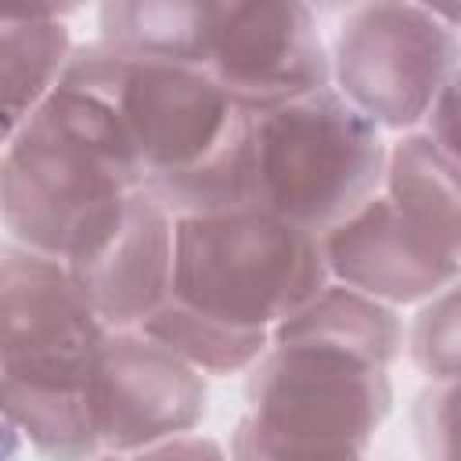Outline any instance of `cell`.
Returning a JSON list of instances; mask_svg holds the SVG:
<instances>
[{"instance_id":"6da1fadb","label":"cell","mask_w":461,"mask_h":461,"mask_svg":"<svg viewBox=\"0 0 461 461\" xmlns=\"http://www.w3.org/2000/svg\"><path fill=\"white\" fill-rule=\"evenodd\" d=\"M140 191V162L108 94L58 79L0 148V223L11 241L86 256Z\"/></svg>"},{"instance_id":"7a4b0ae2","label":"cell","mask_w":461,"mask_h":461,"mask_svg":"<svg viewBox=\"0 0 461 461\" xmlns=\"http://www.w3.org/2000/svg\"><path fill=\"white\" fill-rule=\"evenodd\" d=\"M108 97L140 187L173 216L252 202V108L205 65L122 58Z\"/></svg>"},{"instance_id":"3957f363","label":"cell","mask_w":461,"mask_h":461,"mask_svg":"<svg viewBox=\"0 0 461 461\" xmlns=\"http://www.w3.org/2000/svg\"><path fill=\"white\" fill-rule=\"evenodd\" d=\"M324 281L321 234L259 202L173 216L169 295L202 313L270 331Z\"/></svg>"},{"instance_id":"277c9868","label":"cell","mask_w":461,"mask_h":461,"mask_svg":"<svg viewBox=\"0 0 461 461\" xmlns=\"http://www.w3.org/2000/svg\"><path fill=\"white\" fill-rule=\"evenodd\" d=\"M234 457H360L393 407L389 367L303 342H270L245 371Z\"/></svg>"},{"instance_id":"5b68a950","label":"cell","mask_w":461,"mask_h":461,"mask_svg":"<svg viewBox=\"0 0 461 461\" xmlns=\"http://www.w3.org/2000/svg\"><path fill=\"white\" fill-rule=\"evenodd\" d=\"M382 130L331 83L252 108V202L321 234L382 187Z\"/></svg>"},{"instance_id":"8992f818","label":"cell","mask_w":461,"mask_h":461,"mask_svg":"<svg viewBox=\"0 0 461 461\" xmlns=\"http://www.w3.org/2000/svg\"><path fill=\"white\" fill-rule=\"evenodd\" d=\"M342 14L328 54L331 86L378 130H418L457 72V25L414 0H360Z\"/></svg>"},{"instance_id":"52a82bcc","label":"cell","mask_w":461,"mask_h":461,"mask_svg":"<svg viewBox=\"0 0 461 461\" xmlns=\"http://www.w3.org/2000/svg\"><path fill=\"white\" fill-rule=\"evenodd\" d=\"M104 331L65 259L0 245V382L83 389Z\"/></svg>"},{"instance_id":"ba28073f","label":"cell","mask_w":461,"mask_h":461,"mask_svg":"<svg viewBox=\"0 0 461 461\" xmlns=\"http://www.w3.org/2000/svg\"><path fill=\"white\" fill-rule=\"evenodd\" d=\"M205 375L140 328H108L86 371V407L101 454L140 457L151 443L202 425Z\"/></svg>"},{"instance_id":"9c48e42d","label":"cell","mask_w":461,"mask_h":461,"mask_svg":"<svg viewBox=\"0 0 461 461\" xmlns=\"http://www.w3.org/2000/svg\"><path fill=\"white\" fill-rule=\"evenodd\" d=\"M202 65L249 108L331 83L310 0H216Z\"/></svg>"},{"instance_id":"30bf717a","label":"cell","mask_w":461,"mask_h":461,"mask_svg":"<svg viewBox=\"0 0 461 461\" xmlns=\"http://www.w3.org/2000/svg\"><path fill=\"white\" fill-rule=\"evenodd\" d=\"M321 252L331 281L389 306H418L443 285L457 281L461 270V252L421 234L382 191L321 230Z\"/></svg>"},{"instance_id":"8fae6325","label":"cell","mask_w":461,"mask_h":461,"mask_svg":"<svg viewBox=\"0 0 461 461\" xmlns=\"http://www.w3.org/2000/svg\"><path fill=\"white\" fill-rule=\"evenodd\" d=\"M104 328H137L173 281V212L144 187L126 202L119 223L68 263Z\"/></svg>"},{"instance_id":"7c38bea8","label":"cell","mask_w":461,"mask_h":461,"mask_svg":"<svg viewBox=\"0 0 461 461\" xmlns=\"http://www.w3.org/2000/svg\"><path fill=\"white\" fill-rule=\"evenodd\" d=\"M270 342L324 346L389 367L403 353V321L396 306L328 277L270 328Z\"/></svg>"},{"instance_id":"4fadbf2b","label":"cell","mask_w":461,"mask_h":461,"mask_svg":"<svg viewBox=\"0 0 461 461\" xmlns=\"http://www.w3.org/2000/svg\"><path fill=\"white\" fill-rule=\"evenodd\" d=\"M400 216L450 252H461V194L457 158L429 140L421 130H403L385 144V169L378 187Z\"/></svg>"},{"instance_id":"5bb4252c","label":"cell","mask_w":461,"mask_h":461,"mask_svg":"<svg viewBox=\"0 0 461 461\" xmlns=\"http://www.w3.org/2000/svg\"><path fill=\"white\" fill-rule=\"evenodd\" d=\"M212 18L216 0H97L101 43L130 61L202 65Z\"/></svg>"},{"instance_id":"9a60e30c","label":"cell","mask_w":461,"mask_h":461,"mask_svg":"<svg viewBox=\"0 0 461 461\" xmlns=\"http://www.w3.org/2000/svg\"><path fill=\"white\" fill-rule=\"evenodd\" d=\"M72 36L65 22L0 18V148L58 86Z\"/></svg>"},{"instance_id":"2e32d148","label":"cell","mask_w":461,"mask_h":461,"mask_svg":"<svg viewBox=\"0 0 461 461\" xmlns=\"http://www.w3.org/2000/svg\"><path fill=\"white\" fill-rule=\"evenodd\" d=\"M137 328L144 335L158 339L162 346H169L180 360H187L205 378L245 375L259 360V353L270 346V331L220 321V317L202 313L173 295L162 299Z\"/></svg>"},{"instance_id":"e0dca14e","label":"cell","mask_w":461,"mask_h":461,"mask_svg":"<svg viewBox=\"0 0 461 461\" xmlns=\"http://www.w3.org/2000/svg\"><path fill=\"white\" fill-rule=\"evenodd\" d=\"M0 414L22 432V439L47 454V457H94L101 454L86 385L61 389V385H14L0 382Z\"/></svg>"},{"instance_id":"ac0fdd59","label":"cell","mask_w":461,"mask_h":461,"mask_svg":"<svg viewBox=\"0 0 461 461\" xmlns=\"http://www.w3.org/2000/svg\"><path fill=\"white\" fill-rule=\"evenodd\" d=\"M457 281L443 285L418 303L414 324L403 331V346L425 378H457L461 371V331H457Z\"/></svg>"},{"instance_id":"d6986e66","label":"cell","mask_w":461,"mask_h":461,"mask_svg":"<svg viewBox=\"0 0 461 461\" xmlns=\"http://www.w3.org/2000/svg\"><path fill=\"white\" fill-rule=\"evenodd\" d=\"M454 411H457V378H429L414 400V436L429 457H454Z\"/></svg>"},{"instance_id":"ffe728a7","label":"cell","mask_w":461,"mask_h":461,"mask_svg":"<svg viewBox=\"0 0 461 461\" xmlns=\"http://www.w3.org/2000/svg\"><path fill=\"white\" fill-rule=\"evenodd\" d=\"M418 130L429 133L432 144H439L447 155L457 158V72L439 86V94L432 97V104L421 115Z\"/></svg>"},{"instance_id":"44dd1931","label":"cell","mask_w":461,"mask_h":461,"mask_svg":"<svg viewBox=\"0 0 461 461\" xmlns=\"http://www.w3.org/2000/svg\"><path fill=\"white\" fill-rule=\"evenodd\" d=\"M86 0H0V18L11 22H65L83 11Z\"/></svg>"},{"instance_id":"7402d4cb","label":"cell","mask_w":461,"mask_h":461,"mask_svg":"<svg viewBox=\"0 0 461 461\" xmlns=\"http://www.w3.org/2000/svg\"><path fill=\"white\" fill-rule=\"evenodd\" d=\"M414 4H421V7H429L432 14H439V18H447V22L457 25V0H414Z\"/></svg>"},{"instance_id":"603a6c76","label":"cell","mask_w":461,"mask_h":461,"mask_svg":"<svg viewBox=\"0 0 461 461\" xmlns=\"http://www.w3.org/2000/svg\"><path fill=\"white\" fill-rule=\"evenodd\" d=\"M360 0H310V7L313 11H349V7H357Z\"/></svg>"}]
</instances>
